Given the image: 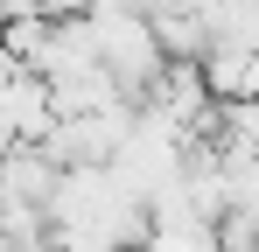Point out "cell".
I'll list each match as a JSON object with an SVG mask.
<instances>
[{
    "label": "cell",
    "mask_w": 259,
    "mask_h": 252,
    "mask_svg": "<svg viewBox=\"0 0 259 252\" xmlns=\"http://www.w3.org/2000/svg\"><path fill=\"white\" fill-rule=\"evenodd\" d=\"M196 77L210 98H252V49H224L210 42L203 56H196Z\"/></svg>",
    "instance_id": "cell-1"
},
{
    "label": "cell",
    "mask_w": 259,
    "mask_h": 252,
    "mask_svg": "<svg viewBox=\"0 0 259 252\" xmlns=\"http://www.w3.org/2000/svg\"><path fill=\"white\" fill-rule=\"evenodd\" d=\"M7 252H49V231H42V238H14Z\"/></svg>",
    "instance_id": "cell-2"
}]
</instances>
